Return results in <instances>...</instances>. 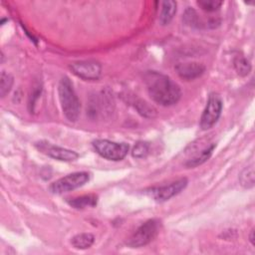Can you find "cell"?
I'll list each match as a JSON object with an SVG mask.
<instances>
[{"label":"cell","mask_w":255,"mask_h":255,"mask_svg":"<svg viewBox=\"0 0 255 255\" xmlns=\"http://www.w3.org/2000/svg\"><path fill=\"white\" fill-rule=\"evenodd\" d=\"M143 81L149 97L160 106H172L181 97L179 86L169 77L159 72H146L143 76Z\"/></svg>","instance_id":"obj_1"},{"label":"cell","mask_w":255,"mask_h":255,"mask_svg":"<svg viewBox=\"0 0 255 255\" xmlns=\"http://www.w3.org/2000/svg\"><path fill=\"white\" fill-rule=\"evenodd\" d=\"M58 94L63 114L70 122H76L80 116L81 104L68 77H63L60 80Z\"/></svg>","instance_id":"obj_2"},{"label":"cell","mask_w":255,"mask_h":255,"mask_svg":"<svg viewBox=\"0 0 255 255\" xmlns=\"http://www.w3.org/2000/svg\"><path fill=\"white\" fill-rule=\"evenodd\" d=\"M160 222L157 219H149L142 223L128 238L127 244L131 248H138L151 242L158 233Z\"/></svg>","instance_id":"obj_3"},{"label":"cell","mask_w":255,"mask_h":255,"mask_svg":"<svg viewBox=\"0 0 255 255\" xmlns=\"http://www.w3.org/2000/svg\"><path fill=\"white\" fill-rule=\"evenodd\" d=\"M93 146L102 157L114 161L122 160L128 152L127 143L114 142L108 139H96L93 141Z\"/></svg>","instance_id":"obj_4"},{"label":"cell","mask_w":255,"mask_h":255,"mask_svg":"<svg viewBox=\"0 0 255 255\" xmlns=\"http://www.w3.org/2000/svg\"><path fill=\"white\" fill-rule=\"evenodd\" d=\"M90 179V173L86 171H79L68 174L50 185V191L55 194H62L79 188L86 184Z\"/></svg>","instance_id":"obj_5"},{"label":"cell","mask_w":255,"mask_h":255,"mask_svg":"<svg viewBox=\"0 0 255 255\" xmlns=\"http://www.w3.org/2000/svg\"><path fill=\"white\" fill-rule=\"evenodd\" d=\"M222 107L223 103L220 96L217 94H211L200 118V128L203 130L211 128L217 123L222 112Z\"/></svg>","instance_id":"obj_6"},{"label":"cell","mask_w":255,"mask_h":255,"mask_svg":"<svg viewBox=\"0 0 255 255\" xmlns=\"http://www.w3.org/2000/svg\"><path fill=\"white\" fill-rule=\"evenodd\" d=\"M187 179L185 177L177 179L169 184L152 187L147 190V194L152 197L156 202H163L181 192L187 185Z\"/></svg>","instance_id":"obj_7"},{"label":"cell","mask_w":255,"mask_h":255,"mask_svg":"<svg viewBox=\"0 0 255 255\" xmlns=\"http://www.w3.org/2000/svg\"><path fill=\"white\" fill-rule=\"evenodd\" d=\"M71 71L79 78L86 81L98 80L102 73V66L96 61H79L70 65Z\"/></svg>","instance_id":"obj_8"},{"label":"cell","mask_w":255,"mask_h":255,"mask_svg":"<svg viewBox=\"0 0 255 255\" xmlns=\"http://www.w3.org/2000/svg\"><path fill=\"white\" fill-rule=\"evenodd\" d=\"M35 145L42 153L58 160L73 161L79 157V154L76 151L54 145L47 141H39Z\"/></svg>","instance_id":"obj_9"},{"label":"cell","mask_w":255,"mask_h":255,"mask_svg":"<svg viewBox=\"0 0 255 255\" xmlns=\"http://www.w3.org/2000/svg\"><path fill=\"white\" fill-rule=\"evenodd\" d=\"M175 70L180 78L189 81L200 77L204 73L205 67L202 64L195 62L181 63L176 65Z\"/></svg>","instance_id":"obj_10"},{"label":"cell","mask_w":255,"mask_h":255,"mask_svg":"<svg viewBox=\"0 0 255 255\" xmlns=\"http://www.w3.org/2000/svg\"><path fill=\"white\" fill-rule=\"evenodd\" d=\"M67 202L76 209H84L87 207H94L97 205L98 197L95 194H87L74 198H70Z\"/></svg>","instance_id":"obj_11"},{"label":"cell","mask_w":255,"mask_h":255,"mask_svg":"<svg viewBox=\"0 0 255 255\" xmlns=\"http://www.w3.org/2000/svg\"><path fill=\"white\" fill-rule=\"evenodd\" d=\"M176 12V2L175 1H164L162 2L161 13L159 16V22L161 25L165 26L170 23Z\"/></svg>","instance_id":"obj_12"},{"label":"cell","mask_w":255,"mask_h":255,"mask_svg":"<svg viewBox=\"0 0 255 255\" xmlns=\"http://www.w3.org/2000/svg\"><path fill=\"white\" fill-rule=\"evenodd\" d=\"M95 241V237L91 233H80L75 235L71 243L76 249H88L90 248Z\"/></svg>","instance_id":"obj_13"},{"label":"cell","mask_w":255,"mask_h":255,"mask_svg":"<svg viewBox=\"0 0 255 255\" xmlns=\"http://www.w3.org/2000/svg\"><path fill=\"white\" fill-rule=\"evenodd\" d=\"M214 147H215V144L212 143L211 145L203 148L198 154H196L192 158L188 159V161L185 163V165L187 167H195V166H198V165L202 164L203 162H205L211 156Z\"/></svg>","instance_id":"obj_14"},{"label":"cell","mask_w":255,"mask_h":255,"mask_svg":"<svg viewBox=\"0 0 255 255\" xmlns=\"http://www.w3.org/2000/svg\"><path fill=\"white\" fill-rule=\"evenodd\" d=\"M239 180L241 185L244 188H252L255 184V172H254V165L251 164L247 167H245L240 175H239Z\"/></svg>","instance_id":"obj_15"},{"label":"cell","mask_w":255,"mask_h":255,"mask_svg":"<svg viewBox=\"0 0 255 255\" xmlns=\"http://www.w3.org/2000/svg\"><path fill=\"white\" fill-rule=\"evenodd\" d=\"M233 65H234V68H235L237 74L242 77L247 76L251 71L250 62L242 56H237L233 61Z\"/></svg>","instance_id":"obj_16"},{"label":"cell","mask_w":255,"mask_h":255,"mask_svg":"<svg viewBox=\"0 0 255 255\" xmlns=\"http://www.w3.org/2000/svg\"><path fill=\"white\" fill-rule=\"evenodd\" d=\"M183 21L188 26L194 27V28H201L202 25H203V23L201 22L198 14L192 8H188V9L185 10L184 15H183Z\"/></svg>","instance_id":"obj_17"},{"label":"cell","mask_w":255,"mask_h":255,"mask_svg":"<svg viewBox=\"0 0 255 255\" xmlns=\"http://www.w3.org/2000/svg\"><path fill=\"white\" fill-rule=\"evenodd\" d=\"M12 85L13 77L10 74L3 71L0 76V96L2 98H4L10 92Z\"/></svg>","instance_id":"obj_18"},{"label":"cell","mask_w":255,"mask_h":255,"mask_svg":"<svg viewBox=\"0 0 255 255\" xmlns=\"http://www.w3.org/2000/svg\"><path fill=\"white\" fill-rule=\"evenodd\" d=\"M149 150V144L145 141H138L134 144L131 150V154L135 158L145 157Z\"/></svg>","instance_id":"obj_19"},{"label":"cell","mask_w":255,"mask_h":255,"mask_svg":"<svg viewBox=\"0 0 255 255\" xmlns=\"http://www.w3.org/2000/svg\"><path fill=\"white\" fill-rule=\"evenodd\" d=\"M223 4L222 1L218 0H199L197 1V5L204 11L207 12H214L218 10L221 5Z\"/></svg>","instance_id":"obj_20"},{"label":"cell","mask_w":255,"mask_h":255,"mask_svg":"<svg viewBox=\"0 0 255 255\" xmlns=\"http://www.w3.org/2000/svg\"><path fill=\"white\" fill-rule=\"evenodd\" d=\"M254 228L250 231V234H249V240H250V242L252 243V245H255V236H254Z\"/></svg>","instance_id":"obj_21"}]
</instances>
